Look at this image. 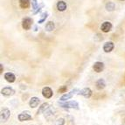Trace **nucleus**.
Returning a JSON list of instances; mask_svg holds the SVG:
<instances>
[{"label":"nucleus","instance_id":"10","mask_svg":"<svg viewBox=\"0 0 125 125\" xmlns=\"http://www.w3.org/2000/svg\"><path fill=\"white\" fill-rule=\"evenodd\" d=\"M111 29H112V24H111L110 22H108V21L102 23V25H101V30H102L103 32H105V33L110 31Z\"/></svg>","mask_w":125,"mask_h":125},{"label":"nucleus","instance_id":"4","mask_svg":"<svg viewBox=\"0 0 125 125\" xmlns=\"http://www.w3.org/2000/svg\"><path fill=\"white\" fill-rule=\"evenodd\" d=\"M78 95H82L85 98H90L92 95V90L89 88H85L83 89H81L77 93Z\"/></svg>","mask_w":125,"mask_h":125},{"label":"nucleus","instance_id":"12","mask_svg":"<svg viewBox=\"0 0 125 125\" xmlns=\"http://www.w3.org/2000/svg\"><path fill=\"white\" fill-rule=\"evenodd\" d=\"M40 99L38 98V97H31V100L29 101V106L31 108H35L38 107V105L40 104Z\"/></svg>","mask_w":125,"mask_h":125},{"label":"nucleus","instance_id":"18","mask_svg":"<svg viewBox=\"0 0 125 125\" xmlns=\"http://www.w3.org/2000/svg\"><path fill=\"white\" fill-rule=\"evenodd\" d=\"M19 6L22 9H26L30 6V0H19Z\"/></svg>","mask_w":125,"mask_h":125},{"label":"nucleus","instance_id":"24","mask_svg":"<svg viewBox=\"0 0 125 125\" xmlns=\"http://www.w3.org/2000/svg\"><path fill=\"white\" fill-rule=\"evenodd\" d=\"M0 67H1V73L3 72V64H0Z\"/></svg>","mask_w":125,"mask_h":125},{"label":"nucleus","instance_id":"11","mask_svg":"<svg viewBox=\"0 0 125 125\" xmlns=\"http://www.w3.org/2000/svg\"><path fill=\"white\" fill-rule=\"evenodd\" d=\"M93 69L96 73H101L104 69V64L101 62V61H96L94 64V66H93Z\"/></svg>","mask_w":125,"mask_h":125},{"label":"nucleus","instance_id":"7","mask_svg":"<svg viewBox=\"0 0 125 125\" xmlns=\"http://www.w3.org/2000/svg\"><path fill=\"white\" fill-rule=\"evenodd\" d=\"M10 112L8 108H4V109H2V111H1V115H0V116H1V122H3V123L6 122L9 119V117H10Z\"/></svg>","mask_w":125,"mask_h":125},{"label":"nucleus","instance_id":"22","mask_svg":"<svg viewBox=\"0 0 125 125\" xmlns=\"http://www.w3.org/2000/svg\"><path fill=\"white\" fill-rule=\"evenodd\" d=\"M64 124H65V119L64 118L58 119V120L55 122V123H54V125H64Z\"/></svg>","mask_w":125,"mask_h":125},{"label":"nucleus","instance_id":"23","mask_svg":"<svg viewBox=\"0 0 125 125\" xmlns=\"http://www.w3.org/2000/svg\"><path fill=\"white\" fill-rule=\"evenodd\" d=\"M67 89V86H63V87H61V88L59 89V93H63V92H65Z\"/></svg>","mask_w":125,"mask_h":125},{"label":"nucleus","instance_id":"1","mask_svg":"<svg viewBox=\"0 0 125 125\" xmlns=\"http://www.w3.org/2000/svg\"><path fill=\"white\" fill-rule=\"evenodd\" d=\"M60 107L63 108H75L79 109V103L76 101H69L66 102H59Z\"/></svg>","mask_w":125,"mask_h":125},{"label":"nucleus","instance_id":"21","mask_svg":"<svg viewBox=\"0 0 125 125\" xmlns=\"http://www.w3.org/2000/svg\"><path fill=\"white\" fill-rule=\"evenodd\" d=\"M47 16H48V13H47V12L42 13V15H41V19H40V20H39V22H38V23H39V24H42V23H43V22H44V21L46 19Z\"/></svg>","mask_w":125,"mask_h":125},{"label":"nucleus","instance_id":"2","mask_svg":"<svg viewBox=\"0 0 125 125\" xmlns=\"http://www.w3.org/2000/svg\"><path fill=\"white\" fill-rule=\"evenodd\" d=\"M78 92H79V89H78V88H74V89L71 90V91L68 92V93H67V94H63L61 98H60V101H61V102H66L67 100L71 99L72 97L76 94V93H78Z\"/></svg>","mask_w":125,"mask_h":125},{"label":"nucleus","instance_id":"19","mask_svg":"<svg viewBox=\"0 0 125 125\" xmlns=\"http://www.w3.org/2000/svg\"><path fill=\"white\" fill-rule=\"evenodd\" d=\"M54 28H55V25H54V23H53V22H52V21H49V22H47V24L46 25V30L47 31H53Z\"/></svg>","mask_w":125,"mask_h":125},{"label":"nucleus","instance_id":"15","mask_svg":"<svg viewBox=\"0 0 125 125\" xmlns=\"http://www.w3.org/2000/svg\"><path fill=\"white\" fill-rule=\"evenodd\" d=\"M95 86H96V88L99 90H102L106 87V82L103 79H99L98 81H96L95 83Z\"/></svg>","mask_w":125,"mask_h":125},{"label":"nucleus","instance_id":"26","mask_svg":"<svg viewBox=\"0 0 125 125\" xmlns=\"http://www.w3.org/2000/svg\"><path fill=\"white\" fill-rule=\"evenodd\" d=\"M31 125H34V124H31Z\"/></svg>","mask_w":125,"mask_h":125},{"label":"nucleus","instance_id":"14","mask_svg":"<svg viewBox=\"0 0 125 125\" xmlns=\"http://www.w3.org/2000/svg\"><path fill=\"white\" fill-rule=\"evenodd\" d=\"M4 79L6 80L8 82H10V83H13L16 81V76L12 73H4Z\"/></svg>","mask_w":125,"mask_h":125},{"label":"nucleus","instance_id":"20","mask_svg":"<svg viewBox=\"0 0 125 125\" xmlns=\"http://www.w3.org/2000/svg\"><path fill=\"white\" fill-rule=\"evenodd\" d=\"M106 9H107V10H108V11H113V10H114L115 9V4H114V3H112V2L107 3V4H106Z\"/></svg>","mask_w":125,"mask_h":125},{"label":"nucleus","instance_id":"6","mask_svg":"<svg viewBox=\"0 0 125 125\" xmlns=\"http://www.w3.org/2000/svg\"><path fill=\"white\" fill-rule=\"evenodd\" d=\"M42 95L46 99H50L53 95V92H52V90L49 87H45L42 89Z\"/></svg>","mask_w":125,"mask_h":125},{"label":"nucleus","instance_id":"16","mask_svg":"<svg viewBox=\"0 0 125 125\" xmlns=\"http://www.w3.org/2000/svg\"><path fill=\"white\" fill-rule=\"evenodd\" d=\"M57 9L60 11H64L66 9H67V4L64 2V1H59L57 3Z\"/></svg>","mask_w":125,"mask_h":125},{"label":"nucleus","instance_id":"17","mask_svg":"<svg viewBox=\"0 0 125 125\" xmlns=\"http://www.w3.org/2000/svg\"><path fill=\"white\" fill-rule=\"evenodd\" d=\"M48 108H49V104H48L47 102H44V103H42L41 106H40V108H39V109H38L37 114L39 115V114H40V113L44 112V111H46Z\"/></svg>","mask_w":125,"mask_h":125},{"label":"nucleus","instance_id":"3","mask_svg":"<svg viewBox=\"0 0 125 125\" xmlns=\"http://www.w3.org/2000/svg\"><path fill=\"white\" fill-rule=\"evenodd\" d=\"M18 119L19 122H25V121H29L32 119V116L30 115V113L28 111H24V112L20 113L18 115Z\"/></svg>","mask_w":125,"mask_h":125},{"label":"nucleus","instance_id":"8","mask_svg":"<svg viewBox=\"0 0 125 125\" xmlns=\"http://www.w3.org/2000/svg\"><path fill=\"white\" fill-rule=\"evenodd\" d=\"M1 93L4 96H11L15 94V90L12 88H10V87H5V88H4L2 89Z\"/></svg>","mask_w":125,"mask_h":125},{"label":"nucleus","instance_id":"9","mask_svg":"<svg viewBox=\"0 0 125 125\" xmlns=\"http://www.w3.org/2000/svg\"><path fill=\"white\" fill-rule=\"evenodd\" d=\"M31 4H32V9H33V14H37L39 13L41 8L44 6V4H41L40 5H39L37 0H31Z\"/></svg>","mask_w":125,"mask_h":125},{"label":"nucleus","instance_id":"13","mask_svg":"<svg viewBox=\"0 0 125 125\" xmlns=\"http://www.w3.org/2000/svg\"><path fill=\"white\" fill-rule=\"evenodd\" d=\"M113 49H114V43L111 41L106 42L103 46V51L105 52H110Z\"/></svg>","mask_w":125,"mask_h":125},{"label":"nucleus","instance_id":"25","mask_svg":"<svg viewBox=\"0 0 125 125\" xmlns=\"http://www.w3.org/2000/svg\"><path fill=\"white\" fill-rule=\"evenodd\" d=\"M120 1H124V0H120Z\"/></svg>","mask_w":125,"mask_h":125},{"label":"nucleus","instance_id":"5","mask_svg":"<svg viewBox=\"0 0 125 125\" xmlns=\"http://www.w3.org/2000/svg\"><path fill=\"white\" fill-rule=\"evenodd\" d=\"M32 25V19L31 18H25L22 21V27L25 30H30Z\"/></svg>","mask_w":125,"mask_h":125}]
</instances>
